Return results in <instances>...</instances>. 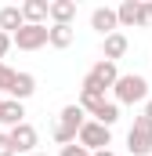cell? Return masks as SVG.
Instances as JSON below:
<instances>
[{
    "label": "cell",
    "mask_w": 152,
    "mask_h": 156,
    "mask_svg": "<svg viewBox=\"0 0 152 156\" xmlns=\"http://www.w3.org/2000/svg\"><path fill=\"white\" fill-rule=\"evenodd\" d=\"M112 94H116V105H134V102H145L149 98V80L138 76V73H127L112 83Z\"/></svg>",
    "instance_id": "1"
},
{
    "label": "cell",
    "mask_w": 152,
    "mask_h": 156,
    "mask_svg": "<svg viewBox=\"0 0 152 156\" xmlns=\"http://www.w3.org/2000/svg\"><path fill=\"white\" fill-rule=\"evenodd\" d=\"M83 116H87V113H83L76 102L65 105V109L58 113V123H54V142H58V145H73L76 134H80V127H83Z\"/></svg>",
    "instance_id": "2"
},
{
    "label": "cell",
    "mask_w": 152,
    "mask_h": 156,
    "mask_svg": "<svg viewBox=\"0 0 152 156\" xmlns=\"http://www.w3.org/2000/svg\"><path fill=\"white\" fill-rule=\"evenodd\" d=\"M76 145H83L87 153L109 149V145H112V131L102 127L98 120H83V127H80V134H76Z\"/></svg>",
    "instance_id": "3"
},
{
    "label": "cell",
    "mask_w": 152,
    "mask_h": 156,
    "mask_svg": "<svg viewBox=\"0 0 152 156\" xmlns=\"http://www.w3.org/2000/svg\"><path fill=\"white\" fill-rule=\"evenodd\" d=\"M127 149L134 156H149L152 153V120L141 113V116H134L130 123V131H127Z\"/></svg>",
    "instance_id": "4"
},
{
    "label": "cell",
    "mask_w": 152,
    "mask_h": 156,
    "mask_svg": "<svg viewBox=\"0 0 152 156\" xmlns=\"http://www.w3.org/2000/svg\"><path fill=\"white\" fill-rule=\"evenodd\" d=\"M11 44L18 51H40L47 44V26H22L18 33H11Z\"/></svg>",
    "instance_id": "5"
},
{
    "label": "cell",
    "mask_w": 152,
    "mask_h": 156,
    "mask_svg": "<svg viewBox=\"0 0 152 156\" xmlns=\"http://www.w3.org/2000/svg\"><path fill=\"white\" fill-rule=\"evenodd\" d=\"M83 80H87V83H94L98 91H109L116 80H119V69H116V62H105V58H102V62H94V66H91V73H87Z\"/></svg>",
    "instance_id": "6"
},
{
    "label": "cell",
    "mask_w": 152,
    "mask_h": 156,
    "mask_svg": "<svg viewBox=\"0 0 152 156\" xmlns=\"http://www.w3.org/2000/svg\"><path fill=\"white\" fill-rule=\"evenodd\" d=\"M7 138H11V145H15V153H36V127H33V123H26V120H22V123H18V127H11V131H7Z\"/></svg>",
    "instance_id": "7"
},
{
    "label": "cell",
    "mask_w": 152,
    "mask_h": 156,
    "mask_svg": "<svg viewBox=\"0 0 152 156\" xmlns=\"http://www.w3.org/2000/svg\"><path fill=\"white\" fill-rule=\"evenodd\" d=\"M76 105H80L83 113H91V116H94V113L105 105V91H98L94 83H87V80H83V83H80V102H76Z\"/></svg>",
    "instance_id": "8"
},
{
    "label": "cell",
    "mask_w": 152,
    "mask_h": 156,
    "mask_svg": "<svg viewBox=\"0 0 152 156\" xmlns=\"http://www.w3.org/2000/svg\"><path fill=\"white\" fill-rule=\"evenodd\" d=\"M47 18H51L54 26H73L76 0H51V4H47Z\"/></svg>",
    "instance_id": "9"
},
{
    "label": "cell",
    "mask_w": 152,
    "mask_h": 156,
    "mask_svg": "<svg viewBox=\"0 0 152 156\" xmlns=\"http://www.w3.org/2000/svg\"><path fill=\"white\" fill-rule=\"evenodd\" d=\"M116 26H119V22H116V11H112V7H94V11H91V29H98L102 37L116 33Z\"/></svg>",
    "instance_id": "10"
},
{
    "label": "cell",
    "mask_w": 152,
    "mask_h": 156,
    "mask_svg": "<svg viewBox=\"0 0 152 156\" xmlns=\"http://www.w3.org/2000/svg\"><path fill=\"white\" fill-rule=\"evenodd\" d=\"M33 91H36V76L33 73H15V83H11V102H26V98H33Z\"/></svg>",
    "instance_id": "11"
},
{
    "label": "cell",
    "mask_w": 152,
    "mask_h": 156,
    "mask_svg": "<svg viewBox=\"0 0 152 156\" xmlns=\"http://www.w3.org/2000/svg\"><path fill=\"white\" fill-rule=\"evenodd\" d=\"M127 47H130V40H127L119 29H116V33H109V37H105L102 58H105V62H116V58H123V55H127Z\"/></svg>",
    "instance_id": "12"
},
{
    "label": "cell",
    "mask_w": 152,
    "mask_h": 156,
    "mask_svg": "<svg viewBox=\"0 0 152 156\" xmlns=\"http://www.w3.org/2000/svg\"><path fill=\"white\" fill-rule=\"evenodd\" d=\"M18 11H22V22H26V26H43V18H47V0H26Z\"/></svg>",
    "instance_id": "13"
},
{
    "label": "cell",
    "mask_w": 152,
    "mask_h": 156,
    "mask_svg": "<svg viewBox=\"0 0 152 156\" xmlns=\"http://www.w3.org/2000/svg\"><path fill=\"white\" fill-rule=\"evenodd\" d=\"M116 22L119 26H141V0H123L116 7Z\"/></svg>",
    "instance_id": "14"
},
{
    "label": "cell",
    "mask_w": 152,
    "mask_h": 156,
    "mask_svg": "<svg viewBox=\"0 0 152 156\" xmlns=\"http://www.w3.org/2000/svg\"><path fill=\"white\" fill-rule=\"evenodd\" d=\"M22 116H26V105H22V102H11V98H4V102H0V123L18 127Z\"/></svg>",
    "instance_id": "15"
},
{
    "label": "cell",
    "mask_w": 152,
    "mask_h": 156,
    "mask_svg": "<svg viewBox=\"0 0 152 156\" xmlns=\"http://www.w3.org/2000/svg\"><path fill=\"white\" fill-rule=\"evenodd\" d=\"M22 26H26V22H22V11H18L15 4H11V7H0V33L11 37V33H18Z\"/></svg>",
    "instance_id": "16"
},
{
    "label": "cell",
    "mask_w": 152,
    "mask_h": 156,
    "mask_svg": "<svg viewBox=\"0 0 152 156\" xmlns=\"http://www.w3.org/2000/svg\"><path fill=\"white\" fill-rule=\"evenodd\" d=\"M47 44L58 47V51L69 47V44H73V26H51V29H47Z\"/></svg>",
    "instance_id": "17"
},
{
    "label": "cell",
    "mask_w": 152,
    "mask_h": 156,
    "mask_svg": "<svg viewBox=\"0 0 152 156\" xmlns=\"http://www.w3.org/2000/svg\"><path fill=\"white\" fill-rule=\"evenodd\" d=\"M94 120H98L102 127H109V131H112V123L119 120V105H116V102H105V105L94 113Z\"/></svg>",
    "instance_id": "18"
},
{
    "label": "cell",
    "mask_w": 152,
    "mask_h": 156,
    "mask_svg": "<svg viewBox=\"0 0 152 156\" xmlns=\"http://www.w3.org/2000/svg\"><path fill=\"white\" fill-rule=\"evenodd\" d=\"M11 83H15V69L0 62V94H7V91H11Z\"/></svg>",
    "instance_id": "19"
},
{
    "label": "cell",
    "mask_w": 152,
    "mask_h": 156,
    "mask_svg": "<svg viewBox=\"0 0 152 156\" xmlns=\"http://www.w3.org/2000/svg\"><path fill=\"white\" fill-rule=\"evenodd\" d=\"M58 156H91V153H87L83 145H76V142H73V145H62V153H58Z\"/></svg>",
    "instance_id": "20"
},
{
    "label": "cell",
    "mask_w": 152,
    "mask_h": 156,
    "mask_svg": "<svg viewBox=\"0 0 152 156\" xmlns=\"http://www.w3.org/2000/svg\"><path fill=\"white\" fill-rule=\"evenodd\" d=\"M0 156H15V145H11L7 134H0Z\"/></svg>",
    "instance_id": "21"
},
{
    "label": "cell",
    "mask_w": 152,
    "mask_h": 156,
    "mask_svg": "<svg viewBox=\"0 0 152 156\" xmlns=\"http://www.w3.org/2000/svg\"><path fill=\"white\" fill-rule=\"evenodd\" d=\"M141 26H152V4L141 0Z\"/></svg>",
    "instance_id": "22"
},
{
    "label": "cell",
    "mask_w": 152,
    "mask_h": 156,
    "mask_svg": "<svg viewBox=\"0 0 152 156\" xmlns=\"http://www.w3.org/2000/svg\"><path fill=\"white\" fill-rule=\"evenodd\" d=\"M7 47H11V37H7V33H0V58L7 55Z\"/></svg>",
    "instance_id": "23"
},
{
    "label": "cell",
    "mask_w": 152,
    "mask_h": 156,
    "mask_svg": "<svg viewBox=\"0 0 152 156\" xmlns=\"http://www.w3.org/2000/svg\"><path fill=\"white\" fill-rule=\"evenodd\" d=\"M91 156H116L112 149H98V153H91Z\"/></svg>",
    "instance_id": "24"
},
{
    "label": "cell",
    "mask_w": 152,
    "mask_h": 156,
    "mask_svg": "<svg viewBox=\"0 0 152 156\" xmlns=\"http://www.w3.org/2000/svg\"><path fill=\"white\" fill-rule=\"evenodd\" d=\"M145 116L152 120V98H149V102H145Z\"/></svg>",
    "instance_id": "25"
},
{
    "label": "cell",
    "mask_w": 152,
    "mask_h": 156,
    "mask_svg": "<svg viewBox=\"0 0 152 156\" xmlns=\"http://www.w3.org/2000/svg\"><path fill=\"white\" fill-rule=\"evenodd\" d=\"M29 156H47V153H29Z\"/></svg>",
    "instance_id": "26"
},
{
    "label": "cell",
    "mask_w": 152,
    "mask_h": 156,
    "mask_svg": "<svg viewBox=\"0 0 152 156\" xmlns=\"http://www.w3.org/2000/svg\"><path fill=\"white\" fill-rule=\"evenodd\" d=\"M0 102H4V98H0Z\"/></svg>",
    "instance_id": "27"
}]
</instances>
